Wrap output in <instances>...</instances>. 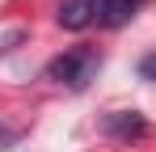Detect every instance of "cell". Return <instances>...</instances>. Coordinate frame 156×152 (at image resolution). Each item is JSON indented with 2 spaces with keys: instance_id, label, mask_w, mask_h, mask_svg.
Returning <instances> with one entry per match:
<instances>
[{
  "instance_id": "1",
  "label": "cell",
  "mask_w": 156,
  "mask_h": 152,
  "mask_svg": "<svg viewBox=\"0 0 156 152\" xmlns=\"http://www.w3.org/2000/svg\"><path fill=\"white\" fill-rule=\"evenodd\" d=\"M97 72H101V55L93 47H76L47 63V76L68 85V89H89V80H97Z\"/></svg>"
},
{
  "instance_id": "4",
  "label": "cell",
  "mask_w": 156,
  "mask_h": 152,
  "mask_svg": "<svg viewBox=\"0 0 156 152\" xmlns=\"http://www.w3.org/2000/svg\"><path fill=\"white\" fill-rule=\"evenodd\" d=\"M139 4H144V0H97V25H105V30H114V25L131 21Z\"/></svg>"
},
{
  "instance_id": "5",
  "label": "cell",
  "mask_w": 156,
  "mask_h": 152,
  "mask_svg": "<svg viewBox=\"0 0 156 152\" xmlns=\"http://www.w3.org/2000/svg\"><path fill=\"white\" fill-rule=\"evenodd\" d=\"M139 76H144V80H156V51L139 59Z\"/></svg>"
},
{
  "instance_id": "2",
  "label": "cell",
  "mask_w": 156,
  "mask_h": 152,
  "mask_svg": "<svg viewBox=\"0 0 156 152\" xmlns=\"http://www.w3.org/2000/svg\"><path fill=\"white\" fill-rule=\"evenodd\" d=\"M105 135H114V139H139L148 123H144V114H135V110H114V114H105Z\"/></svg>"
},
{
  "instance_id": "3",
  "label": "cell",
  "mask_w": 156,
  "mask_h": 152,
  "mask_svg": "<svg viewBox=\"0 0 156 152\" xmlns=\"http://www.w3.org/2000/svg\"><path fill=\"white\" fill-rule=\"evenodd\" d=\"M97 21V0H63L59 4V25L63 30H84Z\"/></svg>"
}]
</instances>
